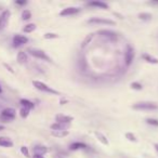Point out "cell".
<instances>
[{
  "instance_id": "cell-1",
  "label": "cell",
  "mask_w": 158,
  "mask_h": 158,
  "mask_svg": "<svg viewBox=\"0 0 158 158\" xmlns=\"http://www.w3.org/2000/svg\"><path fill=\"white\" fill-rule=\"evenodd\" d=\"M15 117L16 112L12 107H7L0 112V120L3 121V123H11L15 119Z\"/></svg>"
},
{
  "instance_id": "cell-2",
  "label": "cell",
  "mask_w": 158,
  "mask_h": 158,
  "mask_svg": "<svg viewBox=\"0 0 158 158\" xmlns=\"http://www.w3.org/2000/svg\"><path fill=\"white\" fill-rule=\"evenodd\" d=\"M33 86L35 87L37 90L42 91V92H47V93H50V94H55V95H60V94H61L59 91H56L55 89L51 88L50 86L44 84V82L39 81V80H34V81H33Z\"/></svg>"
},
{
  "instance_id": "cell-3",
  "label": "cell",
  "mask_w": 158,
  "mask_h": 158,
  "mask_svg": "<svg viewBox=\"0 0 158 158\" xmlns=\"http://www.w3.org/2000/svg\"><path fill=\"white\" fill-rule=\"evenodd\" d=\"M132 107L136 110H158V104L154 102H138Z\"/></svg>"
},
{
  "instance_id": "cell-4",
  "label": "cell",
  "mask_w": 158,
  "mask_h": 158,
  "mask_svg": "<svg viewBox=\"0 0 158 158\" xmlns=\"http://www.w3.org/2000/svg\"><path fill=\"white\" fill-rule=\"evenodd\" d=\"M27 52L29 53L31 55H33L34 57H36V59H40V60H44V61H47V62H52V60H51V57L49 56L48 54H47L44 51L40 50V49H28L27 50Z\"/></svg>"
},
{
  "instance_id": "cell-5",
  "label": "cell",
  "mask_w": 158,
  "mask_h": 158,
  "mask_svg": "<svg viewBox=\"0 0 158 158\" xmlns=\"http://www.w3.org/2000/svg\"><path fill=\"white\" fill-rule=\"evenodd\" d=\"M10 16H11V12L9 10H3L0 13V31H3L8 26L10 21Z\"/></svg>"
},
{
  "instance_id": "cell-6",
  "label": "cell",
  "mask_w": 158,
  "mask_h": 158,
  "mask_svg": "<svg viewBox=\"0 0 158 158\" xmlns=\"http://www.w3.org/2000/svg\"><path fill=\"white\" fill-rule=\"evenodd\" d=\"M27 42H28V38L20 35V34H16L13 36V39H12V46H13V48H20V47L26 44Z\"/></svg>"
},
{
  "instance_id": "cell-7",
  "label": "cell",
  "mask_w": 158,
  "mask_h": 158,
  "mask_svg": "<svg viewBox=\"0 0 158 158\" xmlns=\"http://www.w3.org/2000/svg\"><path fill=\"white\" fill-rule=\"evenodd\" d=\"M89 24H101V25H115L116 23L112 20L108 19H103V18H92L90 20H88Z\"/></svg>"
},
{
  "instance_id": "cell-8",
  "label": "cell",
  "mask_w": 158,
  "mask_h": 158,
  "mask_svg": "<svg viewBox=\"0 0 158 158\" xmlns=\"http://www.w3.org/2000/svg\"><path fill=\"white\" fill-rule=\"evenodd\" d=\"M134 59V50L132 47L128 46L127 51L125 52V63L127 66H130Z\"/></svg>"
},
{
  "instance_id": "cell-9",
  "label": "cell",
  "mask_w": 158,
  "mask_h": 158,
  "mask_svg": "<svg viewBox=\"0 0 158 158\" xmlns=\"http://www.w3.org/2000/svg\"><path fill=\"white\" fill-rule=\"evenodd\" d=\"M55 120L56 123H66V125H70L74 118L72 116H67V115H64V114H57L55 116Z\"/></svg>"
},
{
  "instance_id": "cell-10",
  "label": "cell",
  "mask_w": 158,
  "mask_h": 158,
  "mask_svg": "<svg viewBox=\"0 0 158 158\" xmlns=\"http://www.w3.org/2000/svg\"><path fill=\"white\" fill-rule=\"evenodd\" d=\"M78 12H80V8H77V7H68V8H65L64 10H62V11L60 12V15H61V16L73 15V14H77Z\"/></svg>"
},
{
  "instance_id": "cell-11",
  "label": "cell",
  "mask_w": 158,
  "mask_h": 158,
  "mask_svg": "<svg viewBox=\"0 0 158 158\" xmlns=\"http://www.w3.org/2000/svg\"><path fill=\"white\" fill-rule=\"evenodd\" d=\"M100 36H103V37H106L108 39H117L118 37V34H116L115 31H107V29H101V31H98Z\"/></svg>"
},
{
  "instance_id": "cell-12",
  "label": "cell",
  "mask_w": 158,
  "mask_h": 158,
  "mask_svg": "<svg viewBox=\"0 0 158 158\" xmlns=\"http://www.w3.org/2000/svg\"><path fill=\"white\" fill-rule=\"evenodd\" d=\"M33 152H34V155L42 156L48 152V148H47V146H44V145L38 144V145H35V146L33 147Z\"/></svg>"
},
{
  "instance_id": "cell-13",
  "label": "cell",
  "mask_w": 158,
  "mask_h": 158,
  "mask_svg": "<svg viewBox=\"0 0 158 158\" xmlns=\"http://www.w3.org/2000/svg\"><path fill=\"white\" fill-rule=\"evenodd\" d=\"M0 146L1 147H12L13 146V141L8 136H0Z\"/></svg>"
},
{
  "instance_id": "cell-14",
  "label": "cell",
  "mask_w": 158,
  "mask_h": 158,
  "mask_svg": "<svg viewBox=\"0 0 158 158\" xmlns=\"http://www.w3.org/2000/svg\"><path fill=\"white\" fill-rule=\"evenodd\" d=\"M70 125H66V123H55L53 125H51V130L55 131V130H59V131H66V130L69 128Z\"/></svg>"
},
{
  "instance_id": "cell-15",
  "label": "cell",
  "mask_w": 158,
  "mask_h": 158,
  "mask_svg": "<svg viewBox=\"0 0 158 158\" xmlns=\"http://www.w3.org/2000/svg\"><path fill=\"white\" fill-rule=\"evenodd\" d=\"M16 60H18V62L20 64H25L28 61V55H27V53L24 52V51H20V52L18 53Z\"/></svg>"
},
{
  "instance_id": "cell-16",
  "label": "cell",
  "mask_w": 158,
  "mask_h": 158,
  "mask_svg": "<svg viewBox=\"0 0 158 158\" xmlns=\"http://www.w3.org/2000/svg\"><path fill=\"white\" fill-rule=\"evenodd\" d=\"M88 6H90V7L100 8V9H107V8H108V5H107V3L103 2V1H98V0L89 2V3H88Z\"/></svg>"
},
{
  "instance_id": "cell-17",
  "label": "cell",
  "mask_w": 158,
  "mask_h": 158,
  "mask_svg": "<svg viewBox=\"0 0 158 158\" xmlns=\"http://www.w3.org/2000/svg\"><path fill=\"white\" fill-rule=\"evenodd\" d=\"M87 145L82 142H75L69 145V149L72 151H78V149H86Z\"/></svg>"
},
{
  "instance_id": "cell-18",
  "label": "cell",
  "mask_w": 158,
  "mask_h": 158,
  "mask_svg": "<svg viewBox=\"0 0 158 158\" xmlns=\"http://www.w3.org/2000/svg\"><path fill=\"white\" fill-rule=\"evenodd\" d=\"M142 59L144 61H146L147 63H151V64H158V59L156 57L152 56V55L147 54V53H143L142 54Z\"/></svg>"
},
{
  "instance_id": "cell-19",
  "label": "cell",
  "mask_w": 158,
  "mask_h": 158,
  "mask_svg": "<svg viewBox=\"0 0 158 158\" xmlns=\"http://www.w3.org/2000/svg\"><path fill=\"white\" fill-rule=\"evenodd\" d=\"M94 135L97 136V139L100 141V142L102 143V144H104V145H108V144H110V142H108L107 138H106V136L104 135L103 133H101V132L95 131V132H94Z\"/></svg>"
},
{
  "instance_id": "cell-20",
  "label": "cell",
  "mask_w": 158,
  "mask_h": 158,
  "mask_svg": "<svg viewBox=\"0 0 158 158\" xmlns=\"http://www.w3.org/2000/svg\"><path fill=\"white\" fill-rule=\"evenodd\" d=\"M20 104L22 105V107L28 108V110H33V108L35 107V104H34L31 101H29V100H26V99H22V100H21Z\"/></svg>"
},
{
  "instance_id": "cell-21",
  "label": "cell",
  "mask_w": 158,
  "mask_h": 158,
  "mask_svg": "<svg viewBox=\"0 0 158 158\" xmlns=\"http://www.w3.org/2000/svg\"><path fill=\"white\" fill-rule=\"evenodd\" d=\"M51 134L55 138H64V136L68 135V131H59V130H55V131H51Z\"/></svg>"
},
{
  "instance_id": "cell-22",
  "label": "cell",
  "mask_w": 158,
  "mask_h": 158,
  "mask_svg": "<svg viewBox=\"0 0 158 158\" xmlns=\"http://www.w3.org/2000/svg\"><path fill=\"white\" fill-rule=\"evenodd\" d=\"M36 24H34V23H31V24H27L25 25V27L23 28V31L24 33H33L34 31L36 29Z\"/></svg>"
},
{
  "instance_id": "cell-23",
  "label": "cell",
  "mask_w": 158,
  "mask_h": 158,
  "mask_svg": "<svg viewBox=\"0 0 158 158\" xmlns=\"http://www.w3.org/2000/svg\"><path fill=\"white\" fill-rule=\"evenodd\" d=\"M29 112H31V110H28V108H25V107H21L20 110V115L22 118H27L29 115Z\"/></svg>"
},
{
  "instance_id": "cell-24",
  "label": "cell",
  "mask_w": 158,
  "mask_h": 158,
  "mask_svg": "<svg viewBox=\"0 0 158 158\" xmlns=\"http://www.w3.org/2000/svg\"><path fill=\"white\" fill-rule=\"evenodd\" d=\"M31 18V12L29 10H24L22 12V20L23 21H28Z\"/></svg>"
},
{
  "instance_id": "cell-25",
  "label": "cell",
  "mask_w": 158,
  "mask_h": 158,
  "mask_svg": "<svg viewBox=\"0 0 158 158\" xmlns=\"http://www.w3.org/2000/svg\"><path fill=\"white\" fill-rule=\"evenodd\" d=\"M44 39H55V38H59V35L54 33H47L44 36Z\"/></svg>"
},
{
  "instance_id": "cell-26",
  "label": "cell",
  "mask_w": 158,
  "mask_h": 158,
  "mask_svg": "<svg viewBox=\"0 0 158 158\" xmlns=\"http://www.w3.org/2000/svg\"><path fill=\"white\" fill-rule=\"evenodd\" d=\"M139 18L143 21H148L152 19V14L151 13H140L139 14Z\"/></svg>"
},
{
  "instance_id": "cell-27",
  "label": "cell",
  "mask_w": 158,
  "mask_h": 158,
  "mask_svg": "<svg viewBox=\"0 0 158 158\" xmlns=\"http://www.w3.org/2000/svg\"><path fill=\"white\" fill-rule=\"evenodd\" d=\"M21 153H22L23 155H24L26 158L31 157V154H29V149L27 148L26 146H22V147H21Z\"/></svg>"
},
{
  "instance_id": "cell-28",
  "label": "cell",
  "mask_w": 158,
  "mask_h": 158,
  "mask_svg": "<svg viewBox=\"0 0 158 158\" xmlns=\"http://www.w3.org/2000/svg\"><path fill=\"white\" fill-rule=\"evenodd\" d=\"M146 123H148V125H152V126H155V127H158V120H157V119L147 118L146 119Z\"/></svg>"
},
{
  "instance_id": "cell-29",
  "label": "cell",
  "mask_w": 158,
  "mask_h": 158,
  "mask_svg": "<svg viewBox=\"0 0 158 158\" xmlns=\"http://www.w3.org/2000/svg\"><path fill=\"white\" fill-rule=\"evenodd\" d=\"M126 138H127L129 141H131V142H136V141H138L136 136L134 135V134H132V133H127V134H126Z\"/></svg>"
},
{
  "instance_id": "cell-30",
  "label": "cell",
  "mask_w": 158,
  "mask_h": 158,
  "mask_svg": "<svg viewBox=\"0 0 158 158\" xmlns=\"http://www.w3.org/2000/svg\"><path fill=\"white\" fill-rule=\"evenodd\" d=\"M131 88L134 89V90H142V85L139 84V82H132L131 84Z\"/></svg>"
},
{
  "instance_id": "cell-31",
  "label": "cell",
  "mask_w": 158,
  "mask_h": 158,
  "mask_svg": "<svg viewBox=\"0 0 158 158\" xmlns=\"http://www.w3.org/2000/svg\"><path fill=\"white\" fill-rule=\"evenodd\" d=\"M3 66H5V67H6V68H7V69H8V70H9V72H10V73H12V74H13V73H14L13 68H12V67H11V66H10V65H8V64H7V63H5V64H3Z\"/></svg>"
},
{
  "instance_id": "cell-32",
  "label": "cell",
  "mask_w": 158,
  "mask_h": 158,
  "mask_svg": "<svg viewBox=\"0 0 158 158\" xmlns=\"http://www.w3.org/2000/svg\"><path fill=\"white\" fill-rule=\"evenodd\" d=\"M15 3H16L18 6H25V5H27V1H25V0H23V1H20V0H16Z\"/></svg>"
},
{
  "instance_id": "cell-33",
  "label": "cell",
  "mask_w": 158,
  "mask_h": 158,
  "mask_svg": "<svg viewBox=\"0 0 158 158\" xmlns=\"http://www.w3.org/2000/svg\"><path fill=\"white\" fill-rule=\"evenodd\" d=\"M33 158H44V156H40V155H34Z\"/></svg>"
},
{
  "instance_id": "cell-34",
  "label": "cell",
  "mask_w": 158,
  "mask_h": 158,
  "mask_svg": "<svg viewBox=\"0 0 158 158\" xmlns=\"http://www.w3.org/2000/svg\"><path fill=\"white\" fill-rule=\"evenodd\" d=\"M1 130H5V127H3V126L0 125V131H1Z\"/></svg>"
},
{
  "instance_id": "cell-35",
  "label": "cell",
  "mask_w": 158,
  "mask_h": 158,
  "mask_svg": "<svg viewBox=\"0 0 158 158\" xmlns=\"http://www.w3.org/2000/svg\"><path fill=\"white\" fill-rule=\"evenodd\" d=\"M155 148H156V151L158 152V144H156V145H155Z\"/></svg>"
},
{
  "instance_id": "cell-36",
  "label": "cell",
  "mask_w": 158,
  "mask_h": 158,
  "mask_svg": "<svg viewBox=\"0 0 158 158\" xmlns=\"http://www.w3.org/2000/svg\"><path fill=\"white\" fill-rule=\"evenodd\" d=\"M0 93H2V88H1V86H0Z\"/></svg>"
}]
</instances>
